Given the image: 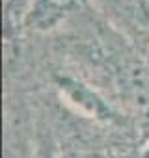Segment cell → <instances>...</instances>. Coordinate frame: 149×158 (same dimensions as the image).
Segmentation results:
<instances>
[{"mask_svg":"<svg viewBox=\"0 0 149 158\" xmlns=\"http://www.w3.org/2000/svg\"><path fill=\"white\" fill-rule=\"evenodd\" d=\"M41 2L50 10H65L73 4V0H41Z\"/></svg>","mask_w":149,"mask_h":158,"instance_id":"cell-1","label":"cell"},{"mask_svg":"<svg viewBox=\"0 0 149 158\" xmlns=\"http://www.w3.org/2000/svg\"><path fill=\"white\" fill-rule=\"evenodd\" d=\"M77 158H104V156H101V154H97V152H82V154H79Z\"/></svg>","mask_w":149,"mask_h":158,"instance_id":"cell-2","label":"cell"}]
</instances>
